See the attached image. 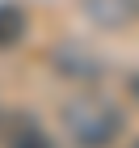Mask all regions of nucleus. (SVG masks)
Wrapping results in <instances>:
<instances>
[{
  "label": "nucleus",
  "instance_id": "obj_1",
  "mask_svg": "<svg viewBox=\"0 0 139 148\" xmlns=\"http://www.w3.org/2000/svg\"><path fill=\"white\" fill-rule=\"evenodd\" d=\"M59 127L76 148H114L127 136V110L105 93H76L59 106Z\"/></svg>",
  "mask_w": 139,
  "mask_h": 148
},
{
  "label": "nucleus",
  "instance_id": "obj_2",
  "mask_svg": "<svg viewBox=\"0 0 139 148\" xmlns=\"http://www.w3.org/2000/svg\"><path fill=\"white\" fill-rule=\"evenodd\" d=\"M51 68H55L59 76H68V80L93 85V80H101L105 72H110V64H105L97 51H89L84 42H59L55 51H51Z\"/></svg>",
  "mask_w": 139,
  "mask_h": 148
},
{
  "label": "nucleus",
  "instance_id": "obj_3",
  "mask_svg": "<svg viewBox=\"0 0 139 148\" xmlns=\"http://www.w3.org/2000/svg\"><path fill=\"white\" fill-rule=\"evenodd\" d=\"M80 9L97 30H131L139 21V0H80Z\"/></svg>",
  "mask_w": 139,
  "mask_h": 148
},
{
  "label": "nucleus",
  "instance_id": "obj_4",
  "mask_svg": "<svg viewBox=\"0 0 139 148\" xmlns=\"http://www.w3.org/2000/svg\"><path fill=\"white\" fill-rule=\"evenodd\" d=\"M25 30H30V17L21 4H0V47H17Z\"/></svg>",
  "mask_w": 139,
  "mask_h": 148
},
{
  "label": "nucleus",
  "instance_id": "obj_5",
  "mask_svg": "<svg viewBox=\"0 0 139 148\" xmlns=\"http://www.w3.org/2000/svg\"><path fill=\"white\" fill-rule=\"evenodd\" d=\"M9 148H51L46 144V136H42V127L34 123V119H17L13 123V131H9Z\"/></svg>",
  "mask_w": 139,
  "mask_h": 148
}]
</instances>
